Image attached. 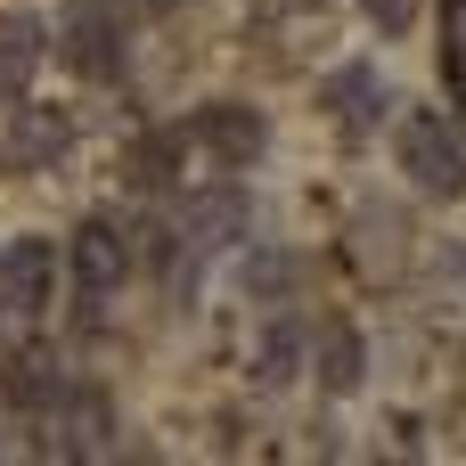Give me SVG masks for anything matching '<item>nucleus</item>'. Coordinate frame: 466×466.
<instances>
[{
	"mask_svg": "<svg viewBox=\"0 0 466 466\" xmlns=\"http://www.w3.org/2000/svg\"><path fill=\"white\" fill-rule=\"evenodd\" d=\"M123 229L115 221H82L74 229V287H82V303H98V295H115L123 287Z\"/></svg>",
	"mask_w": 466,
	"mask_h": 466,
	"instance_id": "obj_2",
	"label": "nucleus"
},
{
	"mask_svg": "<svg viewBox=\"0 0 466 466\" xmlns=\"http://www.w3.org/2000/svg\"><path fill=\"white\" fill-rule=\"evenodd\" d=\"M360 8H369V16H377V25H385V33H401V25H410V16H418V0H360Z\"/></svg>",
	"mask_w": 466,
	"mask_h": 466,
	"instance_id": "obj_9",
	"label": "nucleus"
},
{
	"mask_svg": "<svg viewBox=\"0 0 466 466\" xmlns=\"http://www.w3.org/2000/svg\"><path fill=\"white\" fill-rule=\"evenodd\" d=\"M401 164H410V180L434 188V197H459L466 188V147H459V131H451L442 115H410V123H401Z\"/></svg>",
	"mask_w": 466,
	"mask_h": 466,
	"instance_id": "obj_1",
	"label": "nucleus"
},
{
	"mask_svg": "<svg viewBox=\"0 0 466 466\" xmlns=\"http://www.w3.org/2000/svg\"><path fill=\"white\" fill-rule=\"evenodd\" d=\"M57 426H66V442H57V451H98V442H106V401L66 393V418H57Z\"/></svg>",
	"mask_w": 466,
	"mask_h": 466,
	"instance_id": "obj_6",
	"label": "nucleus"
},
{
	"mask_svg": "<svg viewBox=\"0 0 466 466\" xmlns=\"http://www.w3.org/2000/svg\"><path fill=\"white\" fill-rule=\"evenodd\" d=\"M197 131H205V139H213V147H221V156H229V164H246V156H254V147H262V123H254V115H246V106H213V115H205V123H197Z\"/></svg>",
	"mask_w": 466,
	"mask_h": 466,
	"instance_id": "obj_5",
	"label": "nucleus"
},
{
	"mask_svg": "<svg viewBox=\"0 0 466 466\" xmlns=\"http://www.w3.org/2000/svg\"><path fill=\"white\" fill-rule=\"evenodd\" d=\"M442 33H451V57L466 66V0H451V16H442Z\"/></svg>",
	"mask_w": 466,
	"mask_h": 466,
	"instance_id": "obj_10",
	"label": "nucleus"
},
{
	"mask_svg": "<svg viewBox=\"0 0 466 466\" xmlns=\"http://www.w3.org/2000/svg\"><path fill=\"white\" fill-rule=\"evenodd\" d=\"M377 98H385V90H377V74H369V66H344V74L328 82L336 123H360V131H369V123H377Z\"/></svg>",
	"mask_w": 466,
	"mask_h": 466,
	"instance_id": "obj_4",
	"label": "nucleus"
},
{
	"mask_svg": "<svg viewBox=\"0 0 466 466\" xmlns=\"http://www.w3.org/2000/svg\"><path fill=\"white\" fill-rule=\"evenodd\" d=\"M74 33H82V41H74V66H82V74L115 66V25H106V16H90V8H82V16H74Z\"/></svg>",
	"mask_w": 466,
	"mask_h": 466,
	"instance_id": "obj_7",
	"label": "nucleus"
},
{
	"mask_svg": "<svg viewBox=\"0 0 466 466\" xmlns=\"http://www.w3.org/2000/svg\"><path fill=\"white\" fill-rule=\"evenodd\" d=\"M319 377H328L336 393H352V385H360V344H352V328H328V352H319Z\"/></svg>",
	"mask_w": 466,
	"mask_h": 466,
	"instance_id": "obj_8",
	"label": "nucleus"
},
{
	"mask_svg": "<svg viewBox=\"0 0 466 466\" xmlns=\"http://www.w3.org/2000/svg\"><path fill=\"white\" fill-rule=\"evenodd\" d=\"M0 279H8V303H49V246L41 238H16L8 254H0Z\"/></svg>",
	"mask_w": 466,
	"mask_h": 466,
	"instance_id": "obj_3",
	"label": "nucleus"
}]
</instances>
